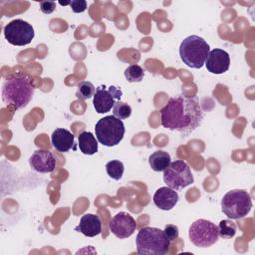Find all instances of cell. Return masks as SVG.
I'll return each mask as SVG.
<instances>
[{"label": "cell", "mask_w": 255, "mask_h": 255, "mask_svg": "<svg viewBox=\"0 0 255 255\" xmlns=\"http://www.w3.org/2000/svg\"><path fill=\"white\" fill-rule=\"evenodd\" d=\"M204 112L196 98L179 95L170 98L160 110L161 126L183 136L192 133L201 125Z\"/></svg>", "instance_id": "6da1fadb"}, {"label": "cell", "mask_w": 255, "mask_h": 255, "mask_svg": "<svg viewBox=\"0 0 255 255\" xmlns=\"http://www.w3.org/2000/svg\"><path fill=\"white\" fill-rule=\"evenodd\" d=\"M34 95V87L26 76H12L2 86V100L15 110L25 108Z\"/></svg>", "instance_id": "7a4b0ae2"}, {"label": "cell", "mask_w": 255, "mask_h": 255, "mask_svg": "<svg viewBox=\"0 0 255 255\" xmlns=\"http://www.w3.org/2000/svg\"><path fill=\"white\" fill-rule=\"evenodd\" d=\"M136 252L141 255H164L170 245V241L164 231L156 227L141 228L135 238Z\"/></svg>", "instance_id": "3957f363"}, {"label": "cell", "mask_w": 255, "mask_h": 255, "mask_svg": "<svg viewBox=\"0 0 255 255\" xmlns=\"http://www.w3.org/2000/svg\"><path fill=\"white\" fill-rule=\"evenodd\" d=\"M209 52L210 46L203 38L197 35L186 37L179 47L181 61L186 66L193 69H200L203 67Z\"/></svg>", "instance_id": "277c9868"}, {"label": "cell", "mask_w": 255, "mask_h": 255, "mask_svg": "<svg viewBox=\"0 0 255 255\" xmlns=\"http://www.w3.org/2000/svg\"><path fill=\"white\" fill-rule=\"evenodd\" d=\"M252 199L245 189L228 191L221 199L222 212L230 219H241L251 210Z\"/></svg>", "instance_id": "5b68a950"}, {"label": "cell", "mask_w": 255, "mask_h": 255, "mask_svg": "<svg viewBox=\"0 0 255 255\" xmlns=\"http://www.w3.org/2000/svg\"><path fill=\"white\" fill-rule=\"evenodd\" d=\"M95 132L100 143L106 146H115L124 138L126 128L122 120L113 115L100 119L95 126Z\"/></svg>", "instance_id": "8992f818"}, {"label": "cell", "mask_w": 255, "mask_h": 255, "mask_svg": "<svg viewBox=\"0 0 255 255\" xmlns=\"http://www.w3.org/2000/svg\"><path fill=\"white\" fill-rule=\"evenodd\" d=\"M188 237L194 246L206 248L217 242L218 228L209 220L197 219L190 225Z\"/></svg>", "instance_id": "52a82bcc"}, {"label": "cell", "mask_w": 255, "mask_h": 255, "mask_svg": "<svg viewBox=\"0 0 255 255\" xmlns=\"http://www.w3.org/2000/svg\"><path fill=\"white\" fill-rule=\"evenodd\" d=\"M163 181L166 185L174 190H180L191 183L194 178L189 165L180 159L170 162L163 170Z\"/></svg>", "instance_id": "ba28073f"}, {"label": "cell", "mask_w": 255, "mask_h": 255, "mask_svg": "<svg viewBox=\"0 0 255 255\" xmlns=\"http://www.w3.org/2000/svg\"><path fill=\"white\" fill-rule=\"evenodd\" d=\"M4 36L8 43L14 46H25L31 43L35 36L34 28L22 19H15L4 27Z\"/></svg>", "instance_id": "9c48e42d"}, {"label": "cell", "mask_w": 255, "mask_h": 255, "mask_svg": "<svg viewBox=\"0 0 255 255\" xmlns=\"http://www.w3.org/2000/svg\"><path fill=\"white\" fill-rule=\"evenodd\" d=\"M123 92L116 86H110L107 88L105 85H101L96 89L93 97V105L98 114H105L112 110L116 101H121Z\"/></svg>", "instance_id": "30bf717a"}, {"label": "cell", "mask_w": 255, "mask_h": 255, "mask_svg": "<svg viewBox=\"0 0 255 255\" xmlns=\"http://www.w3.org/2000/svg\"><path fill=\"white\" fill-rule=\"evenodd\" d=\"M110 231L118 238L125 239L133 234L136 223L133 217L127 212H119L109 223Z\"/></svg>", "instance_id": "8fae6325"}, {"label": "cell", "mask_w": 255, "mask_h": 255, "mask_svg": "<svg viewBox=\"0 0 255 255\" xmlns=\"http://www.w3.org/2000/svg\"><path fill=\"white\" fill-rule=\"evenodd\" d=\"M204 65L211 74H223L228 71L230 66L229 54L222 49L215 48L209 52Z\"/></svg>", "instance_id": "7c38bea8"}, {"label": "cell", "mask_w": 255, "mask_h": 255, "mask_svg": "<svg viewBox=\"0 0 255 255\" xmlns=\"http://www.w3.org/2000/svg\"><path fill=\"white\" fill-rule=\"evenodd\" d=\"M30 166L33 170L40 173L52 172L56 167V158L50 150H35L29 158Z\"/></svg>", "instance_id": "4fadbf2b"}, {"label": "cell", "mask_w": 255, "mask_h": 255, "mask_svg": "<svg viewBox=\"0 0 255 255\" xmlns=\"http://www.w3.org/2000/svg\"><path fill=\"white\" fill-rule=\"evenodd\" d=\"M179 196L177 191L168 186L159 187L153 194V203L161 210L167 211L172 209L176 205Z\"/></svg>", "instance_id": "5bb4252c"}, {"label": "cell", "mask_w": 255, "mask_h": 255, "mask_svg": "<svg viewBox=\"0 0 255 255\" xmlns=\"http://www.w3.org/2000/svg\"><path fill=\"white\" fill-rule=\"evenodd\" d=\"M75 231L81 232L87 237H95L102 232V221L99 215L86 213L81 219L80 223L74 228Z\"/></svg>", "instance_id": "9a60e30c"}, {"label": "cell", "mask_w": 255, "mask_h": 255, "mask_svg": "<svg viewBox=\"0 0 255 255\" xmlns=\"http://www.w3.org/2000/svg\"><path fill=\"white\" fill-rule=\"evenodd\" d=\"M74 134L66 128H56L51 135V141L55 149L59 152L69 151L74 144Z\"/></svg>", "instance_id": "2e32d148"}, {"label": "cell", "mask_w": 255, "mask_h": 255, "mask_svg": "<svg viewBox=\"0 0 255 255\" xmlns=\"http://www.w3.org/2000/svg\"><path fill=\"white\" fill-rule=\"evenodd\" d=\"M79 148L84 154L92 155L98 151V139L91 131H83L78 136Z\"/></svg>", "instance_id": "e0dca14e"}, {"label": "cell", "mask_w": 255, "mask_h": 255, "mask_svg": "<svg viewBox=\"0 0 255 255\" xmlns=\"http://www.w3.org/2000/svg\"><path fill=\"white\" fill-rule=\"evenodd\" d=\"M171 162L170 154L163 150H156L148 157V163L152 170L160 172L163 171Z\"/></svg>", "instance_id": "ac0fdd59"}, {"label": "cell", "mask_w": 255, "mask_h": 255, "mask_svg": "<svg viewBox=\"0 0 255 255\" xmlns=\"http://www.w3.org/2000/svg\"><path fill=\"white\" fill-rule=\"evenodd\" d=\"M218 235L223 239H230L236 233V224L230 219H223L219 222Z\"/></svg>", "instance_id": "d6986e66"}, {"label": "cell", "mask_w": 255, "mask_h": 255, "mask_svg": "<svg viewBox=\"0 0 255 255\" xmlns=\"http://www.w3.org/2000/svg\"><path fill=\"white\" fill-rule=\"evenodd\" d=\"M106 171L111 178L115 180H120L123 177L125 171L124 163L117 159L111 160L106 164Z\"/></svg>", "instance_id": "ffe728a7"}, {"label": "cell", "mask_w": 255, "mask_h": 255, "mask_svg": "<svg viewBox=\"0 0 255 255\" xmlns=\"http://www.w3.org/2000/svg\"><path fill=\"white\" fill-rule=\"evenodd\" d=\"M144 70L138 65H129L125 70V77L129 83H138L143 79Z\"/></svg>", "instance_id": "44dd1931"}, {"label": "cell", "mask_w": 255, "mask_h": 255, "mask_svg": "<svg viewBox=\"0 0 255 255\" xmlns=\"http://www.w3.org/2000/svg\"><path fill=\"white\" fill-rule=\"evenodd\" d=\"M96 92L95 86L89 81H82L78 84V89L76 92V96L78 99L87 100L94 97Z\"/></svg>", "instance_id": "7402d4cb"}, {"label": "cell", "mask_w": 255, "mask_h": 255, "mask_svg": "<svg viewBox=\"0 0 255 255\" xmlns=\"http://www.w3.org/2000/svg\"><path fill=\"white\" fill-rule=\"evenodd\" d=\"M113 115L120 120L128 119L131 115V108L127 103L117 101L113 107Z\"/></svg>", "instance_id": "603a6c76"}, {"label": "cell", "mask_w": 255, "mask_h": 255, "mask_svg": "<svg viewBox=\"0 0 255 255\" xmlns=\"http://www.w3.org/2000/svg\"><path fill=\"white\" fill-rule=\"evenodd\" d=\"M164 234L166 235V237L168 238L169 241H173L175 239L178 238V227L173 225V224H166L164 226Z\"/></svg>", "instance_id": "cb8c5ba5"}, {"label": "cell", "mask_w": 255, "mask_h": 255, "mask_svg": "<svg viewBox=\"0 0 255 255\" xmlns=\"http://www.w3.org/2000/svg\"><path fill=\"white\" fill-rule=\"evenodd\" d=\"M70 6L74 13H82L87 9V1L85 0H74L70 2Z\"/></svg>", "instance_id": "d4e9b609"}, {"label": "cell", "mask_w": 255, "mask_h": 255, "mask_svg": "<svg viewBox=\"0 0 255 255\" xmlns=\"http://www.w3.org/2000/svg\"><path fill=\"white\" fill-rule=\"evenodd\" d=\"M56 9V2L54 1H43L40 2V10L44 14H51Z\"/></svg>", "instance_id": "484cf974"}]
</instances>
